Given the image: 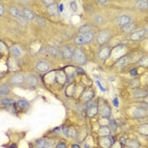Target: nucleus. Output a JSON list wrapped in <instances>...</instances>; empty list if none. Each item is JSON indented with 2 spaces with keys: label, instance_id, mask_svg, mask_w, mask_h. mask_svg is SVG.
Instances as JSON below:
<instances>
[{
  "label": "nucleus",
  "instance_id": "1",
  "mask_svg": "<svg viewBox=\"0 0 148 148\" xmlns=\"http://www.w3.org/2000/svg\"><path fill=\"white\" fill-rule=\"evenodd\" d=\"M112 113L111 107L108 105V103L105 101V100H100L99 103H98V114H100V115L104 118H107L110 117Z\"/></svg>",
  "mask_w": 148,
  "mask_h": 148
},
{
  "label": "nucleus",
  "instance_id": "2",
  "mask_svg": "<svg viewBox=\"0 0 148 148\" xmlns=\"http://www.w3.org/2000/svg\"><path fill=\"white\" fill-rule=\"evenodd\" d=\"M74 61L80 64V65H83L87 62V58L86 53H84L83 50L80 49V48H76L74 50V55H73V59Z\"/></svg>",
  "mask_w": 148,
  "mask_h": 148
},
{
  "label": "nucleus",
  "instance_id": "3",
  "mask_svg": "<svg viewBox=\"0 0 148 148\" xmlns=\"http://www.w3.org/2000/svg\"><path fill=\"white\" fill-rule=\"evenodd\" d=\"M110 36H111V34L108 30H103L98 33V35L97 36V41L98 44L103 45L110 39Z\"/></svg>",
  "mask_w": 148,
  "mask_h": 148
},
{
  "label": "nucleus",
  "instance_id": "4",
  "mask_svg": "<svg viewBox=\"0 0 148 148\" xmlns=\"http://www.w3.org/2000/svg\"><path fill=\"white\" fill-rule=\"evenodd\" d=\"M98 114V104L94 102L89 103L87 108V114L90 118L95 117Z\"/></svg>",
  "mask_w": 148,
  "mask_h": 148
},
{
  "label": "nucleus",
  "instance_id": "5",
  "mask_svg": "<svg viewBox=\"0 0 148 148\" xmlns=\"http://www.w3.org/2000/svg\"><path fill=\"white\" fill-rule=\"evenodd\" d=\"M24 81H25V76L21 73L15 74L10 78V83H11V85H13L15 87L22 85L24 83Z\"/></svg>",
  "mask_w": 148,
  "mask_h": 148
},
{
  "label": "nucleus",
  "instance_id": "6",
  "mask_svg": "<svg viewBox=\"0 0 148 148\" xmlns=\"http://www.w3.org/2000/svg\"><path fill=\"white\" fill-rule=\"evenodd\" d=\"M111 55V48L109 47H103L98 52V58L102 61H105Z\"/></svg>",
  "mask_w": 148,
  "mask_h": 148
},
{
  "label": "nucleus",
  "instance_id": "7",
  "mask_svg": "<svg viewBox=\"0 0 148 148\" xmlns=\"http://www.w3.org/2000/svg\"><path fill=\"white\" fill-rule=\"evenodd\" d=\"M130 23H131V18H130V15H121L118 19V24L121 28H124V27L127 26Z\"/></svg>",
  "mask_w": 148,
  "mask_h": 148
},
{
  "label": "nucleus",
  "instance_id": "8",
  "mask_svg": "<svg viewBox=\"0 0 148 148\" xmlns=\"http://www.w3.org/2000/svg\"><path fill=\"white\" fill-rule=\"evenodd\" d=\"M99 143H100V147L102 148H108L112 145H114V141L111 136H105V137H101Z\"/></svg>",
  "mask_w": 148,
  "mask_h": 148
},
{
  "label": "nucleus",
  "instance_id": "9",
  "mask_svg": "<svg viewBox=\"0 0 148 148\" xmlns=\"http://www.w3.org/2000/svg\"><path fill=\"white\" fill-rule=\"evenodd\" d=\"M61 55L65 59H72L74 55V51L68 46L64 47L61 49Z\"/></svg>",
  "mask_w": 148,
  "mask_h": 148
},
{
  "label": "nucleus",
  "instance_id": "10",
  "mask_svg": "<svg viewBox=\"0 0 148 148\" xmlns=\"http://www.w3.org/2000/svg\"><path fill=\"white\" fill-rule=\"evenodd\" d=\"M36 70L40 72H47L50 69V65L46 61H40L36 64Z\"/></svg>",
  "mask_w": 148,
  "mask_h": 148
},
{
  "label": "nucleus",
  "instance_id": "11",
  "mask_svg": "<svg viewBox=\"0 0 148 148\" xmlns=\"http://www.w3.org/2000/svg\"><path fill=\"white\" fill-rule=\"evenodd\" d=\"M147 32V30H137V31H134L132 33V35L130 36V38L131 40L133 41H140L146 34Z\"/></svg>",
  "mask_w": 148,
  "mask_h": 148
},
{
  "label": "nucleus",
  "instance_id": "12",
  "mask_svg": "<svg viewBox=\"0 0 148 148\" xmlns=\"http://www.w3.org/2000/svg\"><path fill=\"white\" fill-rule=\"evenodd\" d=\"M26 84L29 87H36V85H37V83H38L37 78L35 75H33V74L28 75L26 77Z\"/></svg>",
  "mask_w": 148,
  "mask_h": 148
},
{
  "label": "nucleus",
  "instance_id": "13",
  "mask_svg": "<svg viewBox=\"0 0 148 148\" xmlns=\"http://www.w3.org/2000/svg\"><path fill=\"white\" fill-rule=\"evenodd\" d=\"M22 15L27 20H33L35 19V14L32 10L27 8H24L22 10Z\"/></svg>",
  "mask_w": 148,
  "mask_h": 148
},
{
  "label": "nucleus",
  "instance_id": "14",
  "mask_svg": "<svg viewBox=\"0 0 148 148\" xmlns=\"http://www.w3.org/2000/svg\"><path fill=\"white\" fill-rule=\"evenodd\" d=\"M111 133V130L109 128V126L107 125H103L100 127L99 130H98V134L101 137H105V136H109Z\"/></svg>",
  "mask_w": 148,
  "mask_h": 148
},
{
  "label": "nucleus",
  "instance_id": "15",
  "mask_svg": "<svg viewBox=\"0 0 148 148\" xmlns=\"http://www.w3.org/2000/svg\"><path fill=\"white\" fill-rule=\"evenodd\" d=\"M147 95V91H145V90H143V89L137 88L135 89L134 91V97H136V98H141V97L145 98Z\"/></svg>",
  "mask_w": 148,
  "mask_h": 148
},
{
  "label": "nucleus",
  "instance_id": "16",
  "mask_svg": "<svg viewBox=\"0 0 148 148\" xmlns=\"http://www.w3.org/2000/svg\"><path fill=\"white\" fill-rule=\"evenodd\" d=\"M93 96H94V91L91 90V89H89V90L86 91L83 93V95H82L81 97H82V99H83L84 102H89L90 100L92 99Z\"/></svg>",
  "mask_w": 148,
  "mask_h": 148
},
{
  "label": "nucleus",
  "instance_id": "17",
  "mask_svg": "<svg viewBox=\"0 0 148 148\" xmlns=\"http://www.w3.org/2000/svg\"><path fill=\"white\" fill-rule=\"evenodd\" d=\"M10 93V87L8 84L6 83H3L1 84L0 87V95L1 96H6L9 95Z\"/></svg>",
  "mask_w": 148,
  "mask_h": 148
},
{
  "label": "nucleus",
  "instance_id": "18",
  "mask_svg": "<svg viewBox=\"0 0 148 148\" xmlns=\"http://www.w3.org/2000/svg\"><path fill=\"white\" fill-rule=\"evenodd\" d=\"M133 114L134 117H135V118H144V117L147 116V111H145V110H143V109H141L140 107H137V108L134 109Z\"/></svg>",
  "mask_w": 148,
  "mask_h": 148
},
{
  "label": "nucleus",
  "instance_id": "19",
  "mask_svg": "<svg viewBox=\"0 0 148 148\" xmlns=\"http://www.w3.org/2000/svg\"><path fill=\"white\" fill-rule=\"evenodd\" d=\"M47 10L48 14L50 15L55 16V15H58V7H57V5L55 3L49 6L48 8H47Z\"/></svg>",
  "mask_w": 148,
  "mask_h": 148
},
{
  "label": "nucleus",
  "instance_id": "20",
  "mask_svg": "<svg viewBox=\"0 0 148 148\" xmlns=\"http://www.w3.org/2000/svg\"><path fill=\"white\" fill-rule=\"evenodd\" d=\"M16 105H17V107H19L20 109H26L29 107L30 103L28 101L22 99V100H19Z\"/></svg>",
  "mask_w": 148,
  "mask_h": 148
},
{
  "label": "nucleus",
  "instance_id": "21",
  "mask_svg": "<svg viewBox=\"0 0 148 148\" xmlns=\"http://www.w3.org/2000/svg\"><path fill=\"white\" fill-rule=\"evenodd\" d=\"M91 30H92V27L90 25H84L79 28V31L80 33H82V35H84V34L89 33V32H91Z\"/></svg>",
  "mask_w": 148,
  "mask_h": 148
},
{
  "label": "nucleus",
  "instance_id": "22",
  "mask_svg": "<svg viewBox=\"0 0 148 148\" xmlns=\"http://www.w3.org/2000/svg\"><path fill=\"white\" fill-rule=\"evenodd\" d=\"M9 14L12 16H14V17H16V18H19V17H20L22 15V14L20 13V11L16 7H10Z\"/></svg>",
  "mask_w": 148,
  "mask_h": 148
},
{
  "label": "nucleus",
  "instance_id": "23",
  "mask_svg": "<svg viewBox=\"0 0 148 148\" xmlns=\"http://www.w3.org/2000/svg\"><path fill=\"white\" fill-rule=\"evenodd\" d=\"M74 42L75 43V44L77 45L86 44V41H85V38H84V36H83V35L76 36L74 37Z\"/></svg>",
  "mask_w": 148,
  "mask_h": 148
},
{
  "label": "nucleus",
  "instance_id": "24",
  "mask_svg": "<svg viewBox=\"0 0 148 148\" xmlns=\"http://www.w3.org/2000/svg\"><path fill=\"white\" fill-rule=\"evenodd\" d=\"M47 53L51 55V56H53V57H57L59 55V51L56 47H48L47 48Z\"/></svg>",
  "mask_w": 148,
  "mask_h": 148
},
{
  "label": "nucleus",
  "instance_id": "25",
  "mask_svg": "<svg viewBox=\"0 0 148 148\" xmlns=\"http://www.w3.org/2000/svg\"><path fill=\"white\" fill-rule=\"evenodd\" d=\"M128 60H129V56L125 55V56H123V57L119 59L116 64H118L119 67H123V66H124V65H126V64H127Z\"/></svg>",
  "mask_w": 148,
  "mask_h": 148
},
{
  "label": "nucleus",
  "instance_id": "26",
  "mask_svg": "<svg viewBox=\"0 0 148 148\" xmlns=\"http://www.w3.org/2000/svg\"><path fill=\"white\" fill-rule=\"evenodd\" d=\"M136 5L141 9H148V1H137Z\"/></svg>",
  "mask_w": 148,
  "mask_h": 148
},
{
  "label": "nucleus",
  "instance_id": "27",
  "mask_svg": "<svg viewBox=\"0 0 148 148\" xmlns=\"http://www.w3.org/2000/svg\"><path fill=\"white\" fill-rule=\"evenodd\" d=\"M122 29H123V31L125 32V33H133L134 30L135 29V25L130 23V25H128L127 26H125V27H124Z\"/></svg>",
  "mask_w": 148,
  "mask_h": 148
},
{
  "label": "nucleus",
  "instance_id": "28",
  "mask_svg": "<svg viewBox=\"0 0 148 148\" xmlns=\"http://www.w3.org/2000/svg\"><path fill=\"white\" fill-rule=\"evenodd\" d=\"M126 145L129 147V148H140V142L137 140L130 141V142H127Z\"/></svg>",
  "mask_w": 148,
  "mask_h": 148
},
{
  "label": "nucleus",
  "instance_id": "29",
  "mask_svg": "<svg viewBox=\"0 0 148 148\" xmlns=\"http://www.w3.org/2000/svg\"><path fill=\"white\" fill-rule=\"evenodd\" d=\"M139 132L142 134L143 135H148V124H142L139 127Z\"/></svg>",
  "mask_w": 148,
  "mask_h": 148
},
{
  "label": "nucleus",
  "instance_id": "30",
  "mask_svg": "<svg viewBox=\"0 0 148 148\" xmlns=\"http://www.w3.org/2000/svg\"><path fill=\"white\" fill-rule=\"evenodd\" d=\"M18 22H19V24H20L21 26H23V27H26L27 25H28V20H27L23 15H21L20 17L18 18Z\"/></svg>",
  "mask_w": 148,
  "mask_h": 148
},
{
  "label": "nucleus",
  "instance_id": "31",
  "mask_svg": "<svg viewBox=\"0 0 148 148\" xmlns=\"http://www.w3.org/2000/svg\"><path fill=\"white\" fill-rule=\"evenodd\" d=\"M11 52H12V53H13L15 56H16V57L21 56V50H20V48L18 47L17 46H13V47H11Z\"/></svg>",
  "mask_w": 148,
  "mask_h": 148
},
{
  "label": "nucleus",
  "instance_id": "32",
  "mask_svg": "<svg viewBox=\"0 0 148 148\" xmlns=\"http://www.w3.org/2000/svg\"><path fill=\"white\" fill-rule=\"evenodd\" d=\"M84 38H85V41H86V43H91L93 38H94V34L92 32H89V33H87V34H84L83 35Z\"/></svg>",
  "mask_w": 148,
  "mask_h": 148
},
{
  "label": "nucleus",
  "instance_id": "33",
  "mask_svg": "<svg viewBox=\"0 0 148 148\" xmlns=\"http://www.w3.org/2000/svg\"><path fill=\"white\" fill-rule=\"evenodd\" d=\"M1 103L3 105H5V106H12L15 104V102L11 98H3L1 100Z\"/></svg>",
  "mask_w": 148,
  "mask_h": 148
},
{
  "label": "nucleus",
  "instance_id": "34",
  "mask_svg": "<svg viewBox=\"0 0 148 148\" xmlns=\"http://www.w3.org/2000/svg\"><path fill=\"white\" fill-rule=\"evenodd\" d=\"M108 126H109V128H110L111 131H116L117 127H118L117 123H116V121H115L114 119H113V120H110V121H109V123H108Z\"/></svg>",
  "mask_w": 148,
  "mask_h": 148
},
{
  "label": "nucleus",
  "instance_id": "35",
  "mask_svg": "<svg viewBox=\"0 0 148 148\" xmlns=\"http://www.w3.org/2000/svg\"><path fill=\"white\" fill-rule=\"evenodd\" d=\"M139 64L142 67H147L148 66V56L143 57L139 60Z\"/></svg>",
  "mask_w": 148,
  "mask_h": 148
},
{
  "label": "nucleus",
  "instance_id": "36",
  "mask_svg": "<svg viewBox=\"0 0 148 148\" xmlns=\"http://www.w3.org/2000/svg\"><path fill=\"white\" fill-rule=\"evenodd\" d=\"M94 21L97 24V25H101L104 22V18L101 15H96L94 18Z\"/></svg>",
  "mask_w": 148,
  "mask_h": 148
},
{
  "label": "nucleus",
  "instance_id": "37",
  "mask_svg": "<svg viewBox=\"0 0 148 148\" xmlns=\"http://www.w3.org/2000/svg\"><path fill=\"white\" fill-rule=\"evenodd\" d=\"M36 21H37V24L40 26H42V27H43L46 26V21H45V20L43 18H42V17H37L36 18Z\"/></svg>",
  "mask_w": 148,
  "mask_h": 148
},
{
  "label": "nucleus",
  "instance_id": "38",
  "mask_svg": "<svg viewBox=\"0 0 148 148\" xmlns=\"http://www.w3.org/2000/svg\"><path fill=\"white\" fill-rule=\"evenodd\" d=\"M70 8H71V9H72L74 12H76V11H77L78 7H77V3H76L75 1H71V2H70Z\"/></svg>",
  "mask_w": 148,
  "mask_h": 148
},
{
  "label": "nucleus",
  "instance_id": "39",
  "mask_svg": "<svg viewBox=\"0 0 148 148\" xmlns=\"http://www.w3.org/2000/svg\"><path fill=\"white\" fill-rule=\"evenodd\" d=\"M43 3L44 4L47 8H48L49 6L54 4V3H55V1H53V0H52V1H43Z\"/></svg>",
  "mask_w": 148,
  "mask_h": 148
},
{
  "label": "nucleus",
  "instance_id": "40",
  "mask_svg": "<svg viewBox=\"0 0 148 148\" xmlns=\"http://www.w3.org/2000/svg\"><path fill=\"white\" fill-rule=\"evenodd\" d=\"M62 130H63V133L64 134L65 136H70V130H69V128H67L65 126H63Z\"/></svg>",
  "mask_w": 148,
  "mask_h": 148
},
{
  "label": "nucleus",
  "instance_id": "41",
  "mask_svg": "<svg viewBox=\"0 0 148 148\" xmlns=\"http://www.w3.org/2000/svg\"><path fill=\"white\" fill-rule=\"evenodd\" d=\"M56 148H66V144L63 141H60L56 145Z\"/></svg>",
  "mask_w": 148,
  "mask_h": 148
},
{
  "label": "nucleus",
  "instance_id": "42",
  "mask_svg": "<svg viewBox=\"0 0 148 148\" xmlns=\"http://www.w3.org/2000/svg\"><path fill=\"white\" fill-rule=\"evenodd\" d=\"M139 107H140V108H141V109H143V110H145V111H147L148 103H141V105Z\"/></svg>",
  "mask_w": 148,
  "mask_h": 148
},
{
  "label": "nucleus",
  "instance_id": "43",
  "mask_svg": "<svg viewBox=\"0 0 148 148\" xmlns=\"http://www.w3.org/2000/svg\"><path fill=\"white\" fill-rule=\"evenodd\" d=\"M119 143H120L121 146H125V145L127 144V140L122 137V138H120V140H119Z\"/></svg>",
  "mask_w": 148,
  "mask_h": 148
},
{
  "label": "nucleus",
  "instance_id": "44",
  "mask_svg": "<svg viewBox=\"0 0 148 148\" xmlns=\"http://www.w3.org/2000/svg\"><path fill=\"white\" fill-rule=\"evenodd\" d=\"M130 74L133 76H136L138 74V71H137V69H132L130 70Z\"/></svg>",
  "mask_w": 148,
  "mask_h": 148
},
{
  "label": "nucleus",
  "instance_id": "45",
  "mask_svg": "<svg viewBox=\"0 0 148 148\" xmlns=\"http://www.w3.org/2000/svg\"><path fill=\"white\" fill-rule=\"evenodd\" d=\"M113 104L114 105L115 107H118V99L117 97H115V98L113 100Z\"/></svg>",
  "mask_w": 148,
  "mask_h": 148
},
{
  "label": "nucleus",
  "instance_id": "46",
  "mask_svg": "<svg viewBox=\"0 0 148 148\" xmlns=\"http://www.w3.org/2000/svg\"><path fill=\"white\" fill-rule=\"evenodd\" d=\"M4 11H5L4 7H3V4H1V5H0V15H1V16L3 15Z\"/></svg>",
  "mask_w": 148,
  "mask_h": 148
},
{
  "label": "nucleus",
  "instance_id": "47",
  "mask_svg": "<svg viewBox=\"0 0 148 148\" xmlns=\"http://www.w3.org/2000/svg\"><path fill=\"white\" fill-rule=\"evenodd\" d=\"M97 84L99 86V88L101 89V91H105V89H104L103 87L102 86V84H100V82H99L98 80H97Z\"/></svg>",
  "mask_w": 148,
  "mask_h": 148
},
{
  "label": "nucleus",
  "instance_id": "48",
  "mask_svg": "<svg viewBox=\"0 0 148 148\" xmlns=\"http://www.w3.org/2000/svg\"><path fill=\"white\" fill-rule=\"evenodd\" d=\"M97 3H98L99 4H105V3H107V1H98Z\"/></svg>",
  "mask_w": 148,
  "mask_h": 148
},
{
  "label": "nucleus",
  "instance_id": "49",
  "mask_svg": "<svg viewBox=\"0 0 148 148\" xmlns=\"http://www.w3.org/2000/svg\"><path fill=\"white\" fill-rule=\"evenodd\" d=\"M59 10L60 12H62L63 11V4H60L59 6Z\"/></svg>",
  "mask_w": 148,
  "mask_h": 148
},
{
  "label": "nucleus",
  "instance_id": "50",
  "mask_svg": "<svg viewBox=\"0 0 148 148\" xmlns=\"http://www.w3.org/2000/svg\"><path fill=\"white\" fill-rule=\"evenodd\" d=\"M72 148H80L78 145H76V144H74V145H72Z\"/></svg>",
  "mask_w": 148,
  "mask_h": 148
},
{
  "label": "nucleus",
  "instance_id": "51",
  "mask_svg": "<svg viewBox=\"0 0 148 148\" xmlns=\"http://www.w3.org/2000/svg\"><path fill=\"white\" fill-rule=\"evenodd\" d=\"M77 72H78V73H84V71H83L81 69H78V70H77Z\"/></svg>",
  "mask_w": 148,
  "mask_h": 148
},
{
  "label": "nucleus",
  "instance_id": "52",
  "mask_svg": "<svg viewBox=\"0 0 148 148\" xmlns=\"http://www.w3.org/2000/svg\"><path fill=\"white\" fill-rule=\"evenodd\" d=\"M84 148H91V147H90L87 143H85V144H84Z\"/></svg>",
  "mask_w": 148,
  "mask_h": 148
},
{
  "label": "nucleus",
  "instance_id": "53",
  "mask_svg": "<svg viewBox=\"0 0 148 148\" xmlns=\"http://www.w3.org/2000/svg\"><path fill=\"white\" fill-rule=\"evenodd\" d=\"M145 103H148V95L145 97Z\"/></svg>",
  "mask_w": 148,
  "mask_h": 148
},
{
  "label": "nucleus",
  "instance_id": "54",
  "mask_svg": "<svg viewBox=\"0 0 148 148\" xmlns=\"http://www.w3.org/2000/svg\"><path fill=\"white\" fill-rule=\"evenodd\" d=\"M43 148H51V147H50V146H47V147H45Z\"/></svg>",
  "mask_w": 148,
  "mask_h": 148
},
{
  "label": "nucleus",
  "instance_id": "55",
  "mask_svg": "<svg viewBox=\"0 0 148 148\" xmlns=\"http://www.w3.org/2000/svg\"><path fill=\"white\" fill-rule=\"evenodd\" d=\"M147 81H148V78H147Z\"/></svg>",
  "mask_w": 148,
  "mask_h": 148
}]
</instances>
